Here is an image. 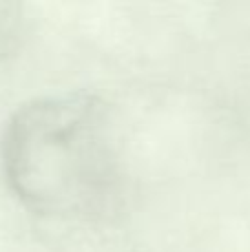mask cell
Here are the masks:
<instances>
[{
    "label": "cell",
    "mask_w": 250,
    "mask_h": 252,
    "mask_svg": "<svg viewBox=\"0 0 250 252\" xmlns=\"http://www.w3.org/2000/svg\"><path fill=\"white\" fill-rule=\"evenodd\" d=\"M2 164L11 190L35 215L97 219L111 208L120 179L109 109L89 93L20 106L4 128Z\"/></svg>",
    "instance_id": "obj_1"
}]
</instances>
